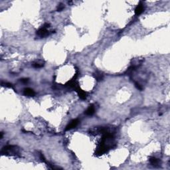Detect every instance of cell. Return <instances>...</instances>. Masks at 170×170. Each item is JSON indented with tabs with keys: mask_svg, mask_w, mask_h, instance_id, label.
<instances>
[{
	"mask_svg": "<svg viewBox=\"0 0 170 170\" xmlns=\"http://www.w3.org/2000/svg\"><path fill=\"white\" fill-rule=\"evenodd\" d=\"M1 153L3 155H11L15 156L19 153V148L16 146H6L3 147L1 150Z\"/></svg>",
	"mask_w": 170,
	"mask_h": 170,
	"instance_id": "1",
	"label": "cell"
},
{
	"mask_svg": "<svg viewBox=\"0 0 170 170\" xmlns=\"http://www.w3.org/2000/svg\"><path fill=\"white\" fill-rule=\"evenodd\" d=\"M49 35V33L48 31V30L47 28L43 26L40 29L37 31V35L39 36V37H45L48 36Z\"/></svg>",
	"mask_w": 170,
	"mask_h": 170,
	"instance_id": "2",
	"label": "cell"
},
{
	"mask_svg": "<svg viewBox=\"0 0 170 170\" xmlns=\"http://www.w3.org/2000/svg\"><path fill=\"white\" fill-rule=\"evenodd\" d=\"M143 10H144V5L142 1H140L135 9V14L136 15H140L141 13H142Z\"/></svg>",
	"mask_w": 170,
	"mask_h": 170,
	"instance_id": "3",
	"label": "cell"
},
{
	"mask_svg": "<svg viewBox=\"0 0 170 170\" xmlns=\"http://www.w3.org/2000/svg\"><path fill=\"white\" fill-rule=\"evenodd\" d=\"M78 122H79V121H78L77 119L73 120H72V121H71V122L67 125V126H66V128H65V130H71V129L75 128V127L78 125Z\"/></svg>",
	"mask_w": 170,
	"mask_h": 170,
	"instance_id": "4",
	"label": "cell"
},
{
	"mask_svg": "<svg viewBox=\"0 0 170 170\" xmlns=\"http://www.w3.org/2000/svg\"><path fill=\"white\" fill-rule=\"evenodd\" d=\"M23 94L27 96H34L35 95V92L33 89L27 88H25L23 90Z\"/></svg>",
	"mask_w": 170,
	"mask_h": 170,
	"instance_id": "5",
	"label": "cell"
},
{
	"mask_svg": "<svg viewBox=\"0 0 170 170\" xmlns=\"http://www.w3.org/2000/svg\"><path fill=\"white\" fill-rule=\"evenodd\" d=\"M76 91L78 93V96H79L80 98H81L82 100H85L86 98V92H85V91H83L81 88H80V87L77 88L76 89Z\"/></svg>",
	"mask_w": 170,
	"mask_h": 170,
	"instance_id": "6",
	"label": "cell"
},
{
	"mask_svg": "<svg viewBox=\"0 0 170 170\" xmlns=\"http://www.w3.org/2000/svg\"><path fill=\"white\" fill-rule=\"evenodd\" d=\"M94 112H95L94 106L92 104H91L88 106V108L87 110L85 111V113L86 114V115H88V116H92V115H93V114H94Z\"/></svg>",
	"mask_w": 170,
	"mask_h": 170,
	"instance_id": "7",
	"label": "cell"
},
{
	"mask_svg": "<svg viewBox=\"0 0 170 170\" xmlns=\"http://www.w3.org/2000/svg\"><path fill=\"white\" fill-rule=\"evenodd\" d=\"M150 161L151 164L152 165H153V166H159L161 163L160 160H158V159H157V158H153V157L150 158Z\"/></svg>",
	"mask_w": 170,
	"mask_h": 170,
	"instance_id": "8",
	"label": "cell"
},
{
	"mask_svg": "<svg viewBox=\"0 0 170 170\" xmlns=\"http://www.w3.org/2000/svg\"><path fill=\"white\" fill-rule=\"evenodd\" d=\"M94 78H96L98 81H100V80H102V79H103L104 75H103L102 72L97 71H96L94 73Z\"/></svg>",
	"mask_w": 170,
	"mask_h": 170,
	"instance_id": "9",
	"label": "cell"
},
{
	"mask_svg": "<svg viewBox=\"0 0 170 170\" xmlns=\"http://www.w3.org/2000/svg\"><path fill=\"white\" fill-rule=\"evenodd\" d=\"M34 68H41L42 66H43L44 64L43 62H40V61H36V62H34L32 64Z\"/></svg>",
	"mask_w": 170,
	"mask_h": 170,
	"instance_id": "10",
	"label": "cell"
},
{
	"mask_svg": "<svg viewBox=\"0 0 170 170\" xmlns=\"http://www.w3.org/2000/svg\"><path fill=\"white\" fill-rule=\"evenodd\" d=\"M64 8H65V6H64L63 4V3H60V4L58 5V7H57V11H62V10Z\"/></svg>",
	"mask_w": 170,
	"mask_h": 170,
	"instance_id": "11",
	"label": "cell"
},
{
	"mask_svg": "<svg viewBox=\"0 0 170 170\" xmlns=\"http://www.w3.org/2000/svg\"><path fill=\"white\" fill-rule=\"evenodd\" d=\"M135 86H136L138 90H142V86L141 85H140L138 83H135Z\"/></svg>",
	"mask_w": 170,
	"mask_h": 170,
	"instance_id": "12",
	"label": "cell"
},
{
	"mask_svg": "<svg viewBox=\"0 0 170 170\" xmlns=\"http://www.w3.org/2000/svg\"><path fill=\"white\" fill-rule=\"evenodd\" d=\"M4 86H6V87L11 88H13V86L12 84H11V83H5V85H4Z\"/></svg>",
	"mask_w": 170,
	"mask_h": 170,
	"instance_id": "13",
	"label": "cell"
},
{
	"mask_svg": "<svg viewBox=\"0 0 170 170\" xmlns=\"http://www.w3.org/2000/svg\"><path fill=\"white\" fill-rule=\"evenodd\" d=\"M20 80H21V83H27L29 81V79L28 78H21V79H20Z\"/></svg>",
	"mask_w": 170,
	"mask_h": 170,
	"instance_id": "14",
	"label": "cell"
},
{
	"mask_svg": "<svg viewBox=\"0 0 170 170\" xmlns=\"http://www.w3.org/2000/svg\"><path fill=\"white\" fill-rule=\"evenodd\" d=\"M3 138V132H1V137H0V138L2 139Z\"/></svg>",
	"mask_w": 170,
	"mask_h": 170,
	"instance_id": "15",
	"label": "cell"
}]
</instances>
